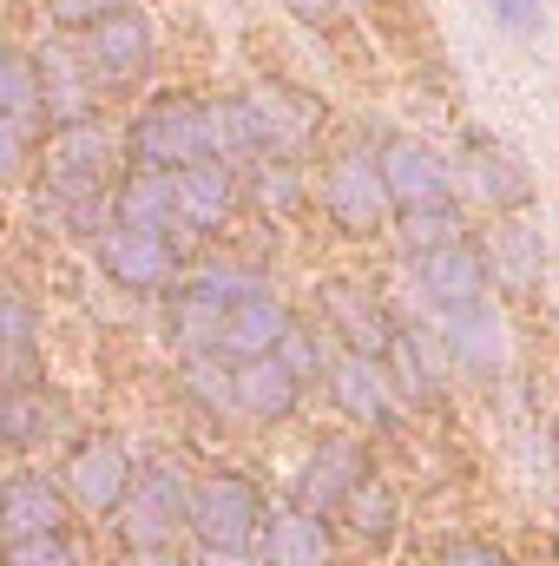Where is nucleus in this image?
<instances>
[{"mask_svg": "<svg viewBox=\"0 0 559 566\" xmlns=\"http://www.w3.org/2000/svg\"><path fill=\"white\" fill-rule=\"evenodd\" d=\"M184 527L211 547V554H251L257 527H264V494L244 474H204L184 494Z\"/></svg>", "mask_w": 559, "mask_h": 566, "instance_id": "1", "label": "nucleus"}, {"mask_svg": "<svg viewBox=\"0 0 559 566\" xmlns=\"http://www.w3.org/2000/svg\"><path fill=\"white\" fill-rule=\"evenodd\" d=\"M126 145H133V165H158V171H178L191 158H211L204 151V99H191V93L151 99Z\"/></svg>", "mask_w": 559, "mask_h": 566, "instance_id": "2", "label": "nucleus"}, {"mask_svg": "<svg viewBox=\"0 0 559 566\" xmlns=\"http://www.w3.org/2000/svg\"><path fill=\"white\" fill-rule=\"evenodd\" d=\"M323 211H329L336 231H349V238H376V231L389 224V185H382L376 151H342V158L323 171Z\"/></svg>", "mask_w": 559, "mask_h": 566, "instance_id": "3", "label": "nucleus"}, {"mask_svg": "<svg viewBox=\"0 0 559 566\" xmlns=\"http://www.w3.org/2000/svg\"><path fill=\"white\" fill-rule=\"evenodd\" d=\"M244 106V133H251V151H277V158H296L303 145L316 139V119H323V106L309 99V93H296V86H257V93H244L238 99Z\"/></svg>", "mask_w": 559, "mask_h": 566, "instance_id": "4", "label": "nucleus"}, {"mask_svg": "<svg viewBox=\"0 0 559 566\" xmlns=\"http://www.w3.org/2000/svg\"><path fill=\"white\" fill-rule=\"evenodd\" d=\"M80 53H86L93 80L133 86V80H145V66H151V27H145V13H133V7H99L86 20V46Z\"/></svg>", "mask_w": 559, "mask_h": 566, "instance_id": "5", "label": "nucleus"}, {"mask_svg": "<svg viewBox=\"0 0 559 566\" xmlns=\"http://www.w3.org/2000/svg\"><path fill=\"white\" fill-rule=\"evenodd\" d=\"M382 165V185H389V211H434V205H454V171L441 151H428L421 139H389L376 151Z\"/></svg>", "mask_w": 559, "mask_h": 566, "instance_id": "6", "label": "nucleus"}, {"mask_svg": "<svg viewBox=\"0 0 559 566\" xmlns=\"http://www.w3.org/2000/svg\"><path fill=\"white\" fill-rule=\"evenodd\" d=\"M133 488V454L113 441V434H86L73 454H66V474H60V494L93 507V514H113Z\"/></svg>", "mask_w": 559, "mask_h": 566, "instance_id": "7", "label": "nucleus"}, {"mask_svg": "<svg viewBox=\"0 0 559 566\" xmlns=\"http://www.w3.org/2000/svg\"><path fill=\"white\" fill-rule=\"evenodd\" d=\"M46 178H53V191H60L66 205L99 198V191H106V178H113V145H106V133H99V126H86V119L60 126L53 145H46Z\"/></svg>", "mask_w": 559, "mask_h": 566, "instance_id": "8", "label": "nucleus"}, {"mask_svg": "<svg viewBox=\"0 0 559 566\" xmlns=\"http://www.w3.org/2000/svg\"><path fill=\"white\" fill-rule=\"evenodd\" d=\"M184 481H178V468H145V474H133V488H126V501L113 507L119 521H126V541L133 547H165L171 541V527L184 521Z\"/></svg>", "mask_w": 559, "mask_h": 566, "instance_id": "9", "label": "nucleus"}, {"mask_svg": "<svg viewBox=\"0 0 559 566\" xmlns=\"http://www.w3.org/2000/svg\"><path fill=\"white\" fill-rule=\"evenodd\" d=\"M441 343H447V356L461 363V369H474V376H494V369H507V323H500V310L487 303V296H474V303H461V310H441Z\"/></svg>", "mask_w": 559, "mask_h": 566, "instance_id": "10", "label": "nucleus"}, {"mask_svg": "<svg viewBox=\"0 0 559 566\" xmlns=\"http://www.w3.org/2000/svg\"><path fill=\"white\" fill-rule=\"evenodd\" d=\"M99 264H106V277L126 283V290H171V283H178V251H171L165 231H133V224H119V231L99 244Z\"/></svg>", "mask_w": 559, "mask_h": 566, "instance_id": "11", "label": "nucleus"}, {"mask_svg": "<svg viewBox=\"0 0 559 566\" xmlns=\"http://www.w3.org/2000/svg\"><path fill=\"white\" fill-rule=\"evenodd\" d=\"M251 547L264 554V566H329L336 560L329 514H316V507H283V514H271Z\"/></svg>", "mask_w": 559, "mask_h": 566, "instance_id": "12", "label": "nucleus"}, {"mask_svg": "<svg viewBox=\"0 0 559 566\" xmlns=\"http://www.w3.org/2000/svg\"><path fill=\"white\" fill-rule=\"evenodd\" d=\"M362 474H369V448H362L356 434H329V441H316V454H309V468H303V481H296V507L329 514V507H342V494H349Z\"/></svg>", "mask_w": 559, "mask_h": 566, "instance_id": "13", "label": "nucleus"}, {"mask_svg": "<svg viewBox=\"0 0 559 566\" xmlns=\"http://www.w3.org/2000/svg\"><path fill=\"white\" fill-rule=\"evenodd\" d=\"M296 396H303V382L289 376V363H283L277 349L231 363V409H244L251 422H283L296 409Z\"/></svg>", "mask_w": 559, "mask_h": 566, "instance_id": "14", "label": "nucleus"}, {"mask_svg": "<svg viewBox=\"0 0 559 566\" xmlns=\"http://www.w3.org/2000/svg\"><path fill=\"white\" fill-rule=\"evenodd\" d=\"M171 191H178V224L211 231V224H224L231 205H238V171H231L224 158H191V165L171 171Z\"/></svg>", "mask_w": 559, "mask_h": 566, "instance_id": "15", "label": "nucleus"}, {"mask_svg": "<svg viewBox=\"0 0 559 566\" xmlns=\"http://www.w3.org/2000/svg\"><path fill=\"white\" fill-rule=\"evenodd\" d=\"M421 290L434 310H461V303L487 296V258L467 238H447V244L421 251Z\"/></svg>", "mask_w": 559, "mask_h": 566, "instance_id": "16", "label": "nucleus"}, {"mask_svg": "<svg viewBox=\"0 0 559 566\" xmlns=\"http://www.w3.org/2000/svg\"><path fill=\"white\" fill-rule=\"evenodd\" d=\"M283 323H289V310H283L277 296H264V290H244L238 303H224V323H218V356H271L283 336Z\"/></svg>", "mask_w": 559, "mask_h": 566, "instance_id": "17", "label": "nucleus"}, {"mask_svg": "<svg viewBox=\"0 0 559 566\" xmlns=\"http://www.w3.org/2000/svg\"><path fill=\"white\" fill-rule=\"evenodd\" d=\"M53 527H66V494L46 474L0 481V541H27V534H53Z\"/></svg>", "mask_w": 559, "mask_h": 566, "instance_id": "18", "label": "nucleus"}, {"mask_svg": "<svg viewBox=\"0 0 559 566\" xmlns=\"http://www.w3.org/2000/svg\"><path fill=\"white\" fill-rule=\"evenodd\" d=\"M329 389H336V409H342V416H356V422H369V428H389V416H395L382 356L349 349L342 363H329Z\"/></svg>", "mask_w": 559, "mask_h": 566, "instance_id": "19", "label": "nucleus"}, {"mask_svg": "<svg viewBox=\"0 0 559 566\" xmlns=\"http://www.w3.org/2000/svg\"><path fill=\"white\" fill-rule=\"evenodd\" d=\"M461 185H467L481 205H494V211L527 205V171H520L494 139H467L461 145Z\"/></svg>", "mask_w": 559, "mask_h": 566, "instance_id": "20", "label": "nucleus"}, {"mask_svg": "<svg viewBox=\"0 0 559 566\" xmlns=\"http://www.w3.org/2000/svg\"><path fill=\"white\" fill-rule=\"evenodd\" d=\"M323 316H329V329H336L349 349H362V356H382L389 336H395V323L382 316V303L362 296L356 283H329V290H323Z\"/></svg>", "mask_w": 559, "mask_h": 566, "instance_id": "21", "label": "nucleus"}, {"mask_svg": "<svg viewBox=\"0 0 559 566\" xmlns=\"http://www.w3.org/2000/svg\"><path fill=\"white\" fill-rule=\"evenodd\" d=\"M382 363L402 376V389L409 396H434L441 382H447V369H454V356H447V343H441V329H395L389 336V349H382Z\"/></svg>", "mask_w": 559, "mask_h": 566, "instance_id": "22", "label": "nucleus"}, {"mask_svg": "<svg viewBox=\"0 0 559 566\" xmlns=\"http://www.w3.org/2000/svg\"><path fill=\"white\" fill-rule=\"evenodd\" d=\"M113 211H119V224H133V231H171V224H178L171 171H158V165H133L126 185H119V198H113Z\"/></svg>", "mask_w": 559, "mask_h": 566, "instance_id": "23", "label": "nucleus"}, {"mask_svg": "<svg viewBox=\"0 0 559 566\" xmlns=\"http://www.w3.org/2000/svg\"><path fill=\"white\" fill-rule=\"evenodd\" d=\"M33 66H40V106L53 113V126H73V119H86V113H93V86H86V73L73 66V53L46 46Z\"/></svg>", "mask_w": 559, "mask_h": 566, "instance_id": "24", "label": "nucleus"}, {"mask_svg": "<svg viewBox=\"0 0 559 566\" xmlns=\"http://www.w3.org/2000/svg\"><path fill=\"white\" fill-rule=\"evenodd\" d=\"M481 258H487V283H500V290H534L540 283V238L527 224H500Z\"/></svg>", "mask_w": 559, "mask_h": 566, "instance_id": "25", "label": "nucleus"}, {"mask_svg": "<svg viewBox=\"0 0 559 566\" xmlns=\"http://www.w3.org/2000/svg\"><path fill=\"white\" fill-rule=\"evenodd\" d=\"M342 521L356 527V541L389 547V534H395V488H389V481H376V474H362V481L342 494Z\"/></svg>", "mask_w": 559, "mask_h": 566, "instance_id": "26", "label": "nucleus"}, {"mask_svg": "<svg viewBox=\"0 0 559 566\" xmlns=\"http://www.w3.org/2000/svg\"><path fill=\"white\" fill-rule=\"evenodd\" d=\"M218 323H224V303L198 296L191 283L171 290V343H178L184 356H211V349H218Z\"/></svg>", "mask_w": 559, "mask_h": 566, "instance_id": "27", "label": "nucleus"}, {"mask_svg": "<svg viewBox=\"0 0 559 566\" xmlns=\"http://www.w3.org/2000/svg\"><path fill=\"white\" fill-rule=\"evenodd\" d=\"M0 106L20 113V119L40 106V66H33L13 40H0Z\"/></svg>", "mask_w": 559, "mask_h": 566, "instance_id": "28", "label": "nucleus"}, {"mask_svg": "<svg viewBox=\"0 0 559 566\" xmlns=\"http://www.w3.org/2000/svg\"><path fill=\"white\" fill-rule=\"evenodd\" d=\"M277 356L289 363V376L296 382H316V376H329V349H323V336L309 329V323H283V336H277Z\"/></svg>", "mask_w": 559, "mask_h": 566, "instance_id": "29", "label": "nucleus"}, {"mask_svg": "<svg viewBox=\"0 0 559 566\" xmlns=\"http://www.w3.org/2000/svg\"><path fill=\"white\" fill-rule=\"evenodd\" d=\"M0 566H80V547L66 541V527H53V534L0 541Z\"/></svg>", "mask_w": 559, "mask_h": 566, "instance_id": "30", "label": "nucleus"}, {"mask_svg": "<svg viewBox=\"0 0 559 566\" xmlns=\"http://www.w3.org/2000/svg\"><path fill=\"white\" fill-rule=\"evenodd\" d=\"M402 238H409L415 251H434V244L461 238V218H454V205H434V211H402Z\"/></svg>", "mask_w": 559, "mask_h": 566, "instance_id": "31", "label": "nucleus"}, {"mask_svg": "<svg viewBox=\"0 0 559 566\" xmlns=\"http://www.w3.org/2000/svg\"><path fill=\"white\" fill-rule=\"evenodd\" d=\"M487 7V20L500 27V33H514V40H540L547 33V7L540 0H481Z\"/></svg>", "mask_w": 559, "mask_h": 566, "instance_id": "32", "label": "nucleus"}, {"mask_svg": "<svg viewBox=\"0 0 559 566\" xmlns=\"http://www.w3.org/2000/svg\"><path fill=\"white\" fill-rule=\"evenodd\" d=\"M257 198H264L271 211H296V205H303V185H296V165H289V158L264 151V171H257Z\"/></svg>", "mask_w": 559, "mask_h": 566, "instance_id": "33", "label": "nucleus"}, {"mask_svg": "<svg viewBox=\"0 0 559 566\" xmlns=\"http://www.w3.org/2000/svg\"><path fill=\"white\" fill-rule=\"evenodd\" d=\"M198 296H211V303H238L244 290H257V277H244V271H231V264H211V271H198L191 277Z\"/></svg>", "mask_w": 559, "mask_h": 566, "instance_id": "34", "label": "nucleus"}, {"mask_svg": "<svg viewBox=\"0 0 559 566\" xmlns=\"http://www.w3.org/2000/svg\"><path fill=\"white\" fill-rule=\"evenodd\" d=\"M20 165H27V126L20 113L0 106V178H20Z\"/></svg>", "mask_w": 559, "mask_h": 566, "instance_id": "35", "label": "nucleus"}, {"mask_svg": "<svg viewBox=\"0 0 559 566\" xmlns=\"http://www.w3.org/2000/svg\"><path fill=\"white\" fill-rule=\"evenodd\" d=\"M441 566H507L500 560V547H481V541H461V547H447Z\"/></svg>", "mask_w": 559, "mask_h": 566, "instance_id": "36", "label": "nucleus"}, {"mask_svg": "<svg viewBox=\"0 0 559 566\" xmlns=\"http://www.w3.org/2000/svg\"><path fill=\"white\" fill-rule=\"evenodd\" d=\"M53 7V20H66V27H86L99 7H113V0H46Z\"/></svg>", "mask_w": 559, "mask_h": 566, "instance_id": "37", "label": "nucleus"}, {"mask_svg": "<svg viewBox=\"0 0 559 566\" xmlns=\"http://www.w3.org/2000/svg\"><path fill=\"white\" fill-rule=\"evenodd\" d=\"M13 441H20V396L0 389V448H13Z\"/></svg>", "mask_w": 559, "mask_h": 566, "instance_id": "38", "label": "nucleus"}, {"mask_svg": "<svg viewBox=\"0 0 559 566\" xmlns=\"http://www.w3.org/2000/svg\"><path fill=\"white\" fill-rule=\"evenodd\" d=\"M553 468H559V428H553Z\"/></svg>", "mask_w": 559, "mask_h": 566, "instance_id": "39", "label": "nucleus"}, {"mask_svg": "<svg viewBox=\"0 0 559 566\" xmlns=\"http://www.w3.org/2000/svg\"><path fill=\"white\" fill-rule=\"evenodd\" d=\"M329 566H336V560H329Z\"/></svg>", "mask_w": 559, "mask_h": 566, "instance_id": "40", "label": "nucleus"}]
</instances>
